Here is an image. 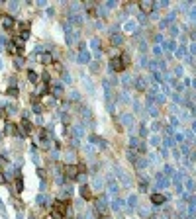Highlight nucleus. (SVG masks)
I'll return each mask as SVG.
<instances>
[{"label":"nucleus","instance_id":"obj_1","mask_svg":"<svg viewBox=\"0 0 196 219\" xmlns=\"http://www.w3.org/2000/svg\"><path fill=\"white\" fill-rule=\"evenodd\" d=\"M78 174H82V172H81V166H78V164H67V166H65V176H67V178L75 180Z\"/></svg>","mask_w":196,"mask_h":219},{"label":"nucleus","instance_id":"obj_2","mask_svg":"<svg viewBox=\"0 0 196 219\" xmlns=\"http://www.w3.org/2000/svg\"><path fill=\"white\" fill-rule=\"evenodd\" d=\"M110 69H112L114 72H122V71H126V65H124L122 57H112V61H110Z\"/></svg>","mask_w":196,"mask_h":219},{"label":"nucleus","instance_id":"obj_3","mask_svg":"<svg viewBox=\"0 0 196 219\" xmlns=\"http://www.w3.org/2000/svg\"><path fill=\"white\" fill-rule=\"evenodd\" d=\"M137 6H139L141 14H145V16H147L149 12H153V10H155V4H153L151 0H141V2L137 4Z\"/></svg>","mask_w":196,"mask_h":219},{"label":"nucleus","instance_id":"obj_4","mask_svg":"<svg viewBox=\"0 0 196 219\" xmlns=\"http://www.w3.org/2000/svg\"><path fill=\"white\" fill-rule=\"evenodd\" d=\"M94 213H96L98 217L102 219H108V213H110V209H108L106 204H96V208H94Z\"/></svg>","mask_w":196,"mask_h":219},{"label":"nucleus","instance_id":"obj_5","mask_svg":"<svg viewBox=\"0 0 196 219\" xmlns=\"http://www.w3.org/2000/svg\"><path fill=\"white\" fill-rule=\"evenodd\" d=\"M14 26H16V20L12 18L10 14H4L2 16V27H4V30H12Z\"/></svg>","mask_w":196,"mask_h":219},{"label":"nucleus","instance_id":"obj_6","mask_svg":"<svg viewBox=\"0 0 196 219\" xmlns=\"http://www.w3.org/2000/svg\"><path fill=\"white\" fill-rule=\"evenodd\" d=\"M51 211H59V213H67V204L65 201H61V200H55L53 201V205H51Z\"/></svg>","mask_w":196,"mask_h":219},{"label":"nucleus","instance_id":"obj_7","mask_svg":"<svg viewBox=\"0 0 196 219\" xmlns=\"http://www.w3.org/2000/svg\"><path fill=\"white\" fill-rule=\"evenodd\" d=\"M22 129H20V135H32V131H33V125H32V121H28V119H24L22 121Z\"/></svg>","mask_w":196,"mask_h":219},{"label":"nucleus","instance_id":"obj_8","mask_svg":"<svg viewBox=\"0 0 196 219\" xmlns=\"http://www.w3.org/2000/svg\"><path fill=\"white\" fill-rule=\"evenodd\" d=\"M4 133L6 135H18L20 133V129H18V125H14V123H4Z\"/></svg>","mask_w":196,"mask_h":219},{"label":"nucleus","instance_id":"obj_9","mask_svg":"<svg viewBox=\"0 0 196 219\" xmlns=\"http://www.w3.org/2000/svg\"><path fill=\"white\" fill-rule=\"evenodd\" d=\"M147 78L145 76H139V78H135V88L139 90V92H145V88H147Z\"/></svg>","mask_w":196,"mask_h":219},{"label":"nucleus","instance_id":"obj_10","mask_svg":"<svg viewBox=\"0 0 196 219\" xmlns=\"http://www.w3.org/2000/svg\"><path fill=\"white\" fill-rule=\"evenodd\" d=\"M39 61H41V65H45V67H49V65H53V57H51V53H41Z\"/></svg>","mask_w":196,"mask_h":219},{"label":"nucleus","instance_id":"obj_11","mask_svg":"<svg viewBox=\"0 0 196 219\" xmlns=\"http://www.w3.org/2000/svg\"><path fill=\"white\" fill-rule=\"evenodd\" d=\"M151 204H155V205L165 204V196H163V194H153V196H151Z\"/></svg>","mask_w":196,"mask_h":219},{"label":"nucleus","instance_id":"obj_12","mask_svg":"<svg viewBox=\"0 0 196 219\" xmlns=\"http://www.w3.org/2000/svg\"><path fill=\"white\" fill-rule=\"evenodd\" d=\"M110 41H112V45H122V43H124V35L112 34V35H110Z\"/></svg>","mask_w":196,"mask_h":219},{"label":"nucleus","instance_id":"obj_13","mask_svg":"<svg viewBox=\"0 0 196 219\" xmlns=\"http://www.w3.org/2000/svg\"><path fill=\"white\" fill-rule=\"evenodd\" d=\"M28 80H30L32 84H37V82H39V74L35 71H28Z\"/></svg>","mask_w":196,"mask_h":219},{"label":"nucleus","instance_id":"obj_14","mask_svg":"<svg viewBox=\"0 0 196 219\" xmlns=\"http://www.w3.org/2000/svg\"><path fill=\"white\" fill-rule=\"evenodd\" d=\"M81 196L85 198V200H90V198H92V192H90L88 186H81Z\"/></svg>","mask_w":196,"mask_h":219},{"label":"nucleus","instance_id":"obj_15","mask_svg":"<svg viewBox=\"0 0 196 219\" xmlns=\"http://www.w3.org/2000/svg\"><path fill=\"white\" fill-rule=\"evenodd\" d=\"M14 188H16L14 192H18V194H20V192H24V180H22V178H16V182H14Z\"/></svg>","mask_w":196,"mask_h":219},{"label":"nucleus","instance_id":"obj_16","mask_svg":"<svg viewBox=\"0 0 196 219\" xmlns=\"http://www.w3.org/2000/svg\"><path fill=\"white\" fill-rule=\"evenodd\" d=\"M90 61V55L86 51H81V55H78V63H88Z\"/></svg>","mask_w":196,"mask_h":219},{"label":"nucleus","instance_id":"obj_17","mask_svg":"<svg viewBox=\"0 0 196 219\" xmlns=\"http://www.w3.org/2000/svg\"><path fill=\"white\" fill-rule=\"evenodd\" d=\"M24 65H26V61H24V57H14V67H16V69H22Z\"/></svg>","mask_w":196,"mask_h":219},{"label":"nucleus","instance_id":"obj_18","mask_svg":"<svg viewBox=\"0 0 196 219\" xmlns=\"http://www.w3.org/2000/svg\"><path fill=\"white\" fill-rule=\"evenodd\" d=\"M53 96L55 98H63V88H61V86H53Z\"/></svg>","mask_w":196,"mask_h":219},{"label":"nucleus","instance_id":"obj_19","mask_svg":"<svg viewBox=\"0 0 196 219\" xmlns=\"http://www.w3.org/2000/svg\"><path fill=\"white\" fill-rule=\"evenodd\" d=\"M8 96L18 98V96H20V88H8Z\"/></svg>","mask_w":196,"mask_h":219},{"label":"nucleus","instance_id":"obj_20","mask_svg":"<svg viewBox=\"0 0 196 219\" xmlns=\"http://www.w3.org/2000/svg\"><path fill=\"white\" fill-rule=\"evenodd\" d=\"M53 71L55 72H63V65L61 63H53Z\"/></svg>","mask_w":196,"mask_h":219},{"label":"nucleus","instance_id":"obj_21","mask_svg":"<svg viewBox=\"0 0 196 219\" xmlns=\"http://www.w3.org/2000/svg\"><path fill=\"white\" fill-rule=\"evenodd\" d=\"M135 166H137V168H143V166H147V160H143V159H141V160H135Z\"/></svg>","mask_w":196,"mask_h":219},{"label":"nucleus","instance_id":"obj_22","mask_svg":"<svg viewBox=\"0 0 196 219\" xmlns=\"http://www.w3.org/2000/svg\"><path fill=\"white\" fill-rule=\"evenodd\" d=\"M51 217L53 219H63L65 215H63V213H59V211H51Z\"/></svg>","mask_w":196,"mask_h":219},{"label":"nucleus","instance_id":"obj_23","mask_svg":"<svg viewBox=\"0 0 196 219\" xmlns=\"http://www.w3.org/2000/svg\"><path fill=\"white\" fill-rule=\"evenodd\" d=\"M98 69H100V67H98V63H90V71H92V72H96Z\"/></svg>","mask_w":196,"mask_h":219},{"label":"nucleus","instance_id":"obj_24","mask_svg":"<svg viewBox=\"0 0 196 219\" xmlns=\"http://www.w3.org/2000/svg\"><path fill=\"white\" fill-rule=\"evenodd\" d=\"M35 204H45V198L43 196H37L35 198Z\"/></svg>","mask_w":196,"mask_h":219},{"label":"nucleus","instance_id":"obj_25","mask_svg":"<svg viewBox=\"0 0 196 219\" xmlns=\"http://www.w3.org/2000/svg\"><path fill=\"white\" fill-rule=\"evenodd\" d=\"M37 176H39V178H45V170H43V168H39V170H37Z\"/></svg>","mask_w":196,"mask_h":219},{"label":"nucleus","instance_id":"obj_26","mask_svg":"<svg viewBox=\"0 0 196 219\" xmlns=\"http://www.w3.org/2000/svg\"><path fill=\"white\" fill-rule=\"evenodd\" d=\"M71 100H78V92H71Z\"/></svg>","mask_w":196,"mask_h":219},{"label":"nucleus","instance_id":"obj_27","mask_svg":"<svg viewBox=\"0 0 196 219\" xmlns=\"http://www.w3.org/2000/svg\"><path fill=\"white\" fill-rule=\"evenodd\" d=\"M174 74H177V76H181V74H182V69L177 67V69H174Z\"/></svg>","mask_w":196,"mask_h":219},{"label":"nucleus","instance_id":"obj_28","mask_svg":"<svg viewBox=\"0 0 196 219\" xmlns=\"http://www.w3.org/2000/svg\"><path fill=\"white\" fill-rule=\"evenodd\" d=\"M106 6H108V8H116V2H114V0H110V2H108Z\"/></svg>","mask_w":196,"mask_h":219},{"label":"nucleus","instance_id":"obj_29","mask_svg":"<svg viewBox=\"0 0 196 219\" xmlns=\"http://www.w3.org/2000/svg\"><path fill=\"white\" fill-rule=\"evenodd\" d=\"M4 180H6V178H4V176H2V172H0V184H4Z\"/></svg>","mask_w":196,"mask_h":219},{"label":"nucleus","instance_id":"obj_30","mask_svg":"<svg viewBox=\"0 0 196 219\" xmlns=\"http://www.w3.org/2000/svg\"><path fill=\"white\" fill-rule=\"evenodd\" d=\"M192 127H194V131H196V119H194V123H192Z\"/></svg>","mask_w":196,"mask_h":219},{"label":"nucleus","instance_id":"obj_31","mask_svg":"<svg viewBox=\"0 0 196 219\" xmlns=\"http://www.w3.org/2000/svg\"><path fill=\"white\" fill-rule=\"evenodd\" d=\"M0 69H2V61H0Z\"/></svg>","mask_w":196,"mask_h":219},{"label":"nucleus","instance_id":"obj_32","mask_svg":"<svg viewBox=\"0 0 196 219\" xmlns=\"http://www.w3.org/2000/svg\"><path fill=\"white\" fill-rule=\"evenodd\" d=\"M0 172H2V166H0Z\"/></svg>","mask_w":196,"mask_h":219}]
</instances>
